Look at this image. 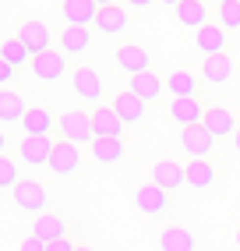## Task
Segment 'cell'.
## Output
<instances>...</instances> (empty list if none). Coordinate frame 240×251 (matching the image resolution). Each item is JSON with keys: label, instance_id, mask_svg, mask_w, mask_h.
<instances>
[{"label": "cell", "instance_id": "cell-1", "mask_svg": "<svg viewBox=\"0 0 240 251\" xmlns=\"http://www.w3.org/2000/svg\"><path fill=\"white\" fill-rule=\"evenodd\" d=\"M67 85H71V96L78 99V103L85 106H102V99H106V81H102V75L96 68H89V64H81V68L71 71V78H67Z\"/></svg>", "mask_w": 240, "mask_h": 251}, {"label": "cell", "instance_id": "cell-2", "mask_svg": "<svg viewBox=\"0 0 240 251\" xmlns=\"http://www.w3.org/2000/svg\"><path fill=\"white\" fill-rule=\"evenodd\" d=\"M32 78L39 81V85H60V81L71 78V57H64L60 50H46V53H39L36 60H32Z\"/></svg>", "mask_w": 240, "mask_h": 251}, {"label": "cell", "instance_id": "cell-3", "mask_svg": "<svg viewBox=\"0 0 240 251\" xmlns=\"http://www.w3.org/2000/svg\"><path fill=\"white\" fill-rule=\"evenodd\" d=\"M53 145L57 142L49 135H22L14 142V156L28 170H39V166H49V159H53Z\"/></svg>", "mask_w": 240, "mask_h": 251}, {"label": "cell", "instance_id": "cell-4", "mask_svg": "<svg viewBox=\"0 0 240 251\" xmlns=\"http://www.w3.org/2000/svg\"><path fill=\"white\" fill-rule=\"evenodd\" d=\"M57 135H60V142H71V145H92V142H96L92 113H85V110H67V113H60Z\"/></svg>", "mask_w": 240, "mask_h": 251}, {"label": "cell", "instance_id": "cell-5", "mask_svg": "<svg viewBox=\"0 0 240 251\" xmlns=\"http://www.w3.org/2000/svg\"><path fill=\"white\" fill-rule=\"evenodd\" d=\"M11 198H14V205H18L22 212H36V216H43L53 195H49V188H46L43 180H36V177H22L18 188L11 191Z\"/></svg>", "mask_w": 240, "mask_h": 251}, {"label": "cell", "instance_id": "cell-6", "mask_svg": "<svg viewBox=\"0 0 240 251\" xmlns=\"http://www.w3.org/2000/svg\"><path fill=\"white\" fill-rule=\"evenodd\" d=\"M180 152L187 159H209L216 152V135L205 124H194V127H180Z\"/></svg>", "mask_w": 240, "mask_h": 251}, {"label": "cell", "instance_id": "cell-7", "mask_svg": "<svg viewBox=\"0 0 240 251\" xmlns=\"http://www.w3.org/2000/svg\"><path fill=\"white\" fill-rule=\"evenodd\" d=\"M152 184H159L163 191H180L187 188V163H177V159H156L152 163Z\"/></svg>", "mask_w": 240, "mask_h": 251}, {"label": "cell", "instance_id": "cell-8", "mask_svg": "<svg viewBox=\"0 0 240 251\" xmlns=\"http://www.w3.org/2000/svg\"><path fill=\"white\" fill-rule=\"evenodd\" d=\"M92 28L99 32V36H106V39H120V36H127V32H131V14L120 7V4H113V7H99Z\"/></svg>", "mask_w": 240, "mask_h": 251}, {"label": "cell", "instance_id": "cell-9", "mask_svg": "<svg viewBox=\"0 0 240 251\" xmlns=\"http://www.w3.org/2000/svg\"><path fill=\"white\" fill-rule=\"evenodd\" d=\"M152 60H156V57H152L145 46H131V43H127V46H117V50H113V64H117L124 75H131V78L152 71Z\"/></svg>", "mask_w": 240, "mask_h": 251}, {"label": "cell", "instance_id": "cell-10", "mask_svg": "<svg viewBox=\"0 0 240 251\" xmlns=\"http://www.w3.org/2000/svg\"><path fill=\"white\" fill-rule=\"evenodd\" d=\"M57 50L64 57H85L92 50V28L89 25H67L60 28V36H57Z\"/></svg>", "mask_w": 240, "mask_h": 251}, {"label": "cell", "instance_id": "cell-11", "mask_svg": "<svg viewBox=\"0 0 240 251\" xmlns=\"http://www.w3.org/2000/svg\"><path fill=\"white\" fill-rule=\"evenodd\" d=\"M233 71H237V64H233V57H230V53H212V57H201V68H198L201 81H205V85H212V89L226 85V81L233 78Z\"/></svg>", "mask_w": 240, "mask_h": 251}, {"label": "cell", "instance_id": "cell-12", "mask_svg": "<svg viewBox=\"0 0 240 251\" xmlns=\"http://www.w3.org/2000/svg\"><path fill=\"white\" fill-rule=\"evenodd\" d=\"M89 159L96 166H120V163H127V138H96L89 145Z\"/></svg>", "mask_w": 240, "mask_h": 251}, {"label": "cell", "instance_id": "cell-13", "mask_svg": "<svg viewBox=\"0 0 240 251\" xmlns=\"http://www.w3.org/2000/svg\"><path fill=\"white\" fill-rule=\"evenodd\" d=\"M134 205H138L145 216H163L169 205H173V198H169V191H163L159 184H142L138 191H134Z\"/></svg>", "mask_w": 240, "mask_h": 251}, {"label": "cell", "instance_id": "cell-14", "mask_svg": "<svg viewBox=\"0 0 240 251\" xmlns=\"http://www.w3.org/2000/svg\"><path fill=\"white\" fill-rule=\"evenodd\" d=\"M226 43H230V32L222 28L219 22H209L205 28L194 32V50L201 57H212V53H226Z\"/></svg>", "mask_w": 240, "mask_h": 251}, {"label": "cell", "instance_id": "cell-15", "mask_svg": "<svg viewBox=\"0 0 240 251\" xmlns=\"http://www.w3.org/2000/svg\"><path fill=\"white\" fill-rule=\"evenodd\" d=\"M113 110L124 117V124H127V127H134V124H142V121H145L148 103H145L142 96H134L131 89H120V92L113 96Z\"/></svg>", "mask_w": 240, "mask_h": 251}, {"label": "cell", "instance_id": "cell-16", "mask_svg": "<svg viewBox=\"0 0 240 251\" xmlns=\"http://www.w3.org/2000/svg\"><path fill=\"white\" fill-rule=\"evenodd\" d=\"M124 117H120L113 106H96L92 110V131L96 138H124Z\"/></svg>", "mask_w": 240, "mask_h": 251}, {"label": "cell", "instance_id": "cell-17", "mask_svg": "<svg viewBox=\"0 0 240 251\" xmlns=\"http://www.w3.org/2000/svg\"><path fill=\"white\" fill-rule=\"evenodd\" d=\"M205 113H209V110L201 106L198 96H194V99H169V121L180 124V127H194V124H201Z\"/></svg>", "mask_w": 240, "mask_h": 251}, {"label": "cell", "instance_id": "cell-18", "mask_svg": "<svg viewBox=\"0 0 240 251\" xmlns=\"http://www.w3.org/2000/svg\"><path fill=\"white\" fill-rule=\"evenodd\" d=\"M96 14H99V4L96 0H60V18L64 25H96Z\"/></svg>", "mask_w": 240, "mask_h": 251}, {"label": "cell", "instance_id": "cell-19", "mask_svg": "<svg viewBox=\"0 0 240 251\" xmlns=\"http://www.w3.org/2000/svg\"><path fill=\"white\" fill-rule=\"evenodd\" d=\"M127 89H131L134 96H142L145 103L152 106V103H159V99L166 96V78H159L156 71H145V75H134V78L127 81Z\"/></svg>", "mask_w": 240, "mask_h": 251}, {"label": "cell", "instance_id": "cell-20", "mask_svg": "<svg viewBox=\"0 0 240 251\" xmlns=\"http://www.w3.org/2000/svg\"><path fill=\"white\" fill-rule=\"evenodd\" d=\"M18 39L39 57V53H46V50H53V28H49L46 22H25L22 32H18Z\"/></svg>", "mask_w": 240, "mask_h": 251}, {"label": "cell", "instance_id": "cell-21", "mask_svg": "<svg viewBox=\"0 0 240 251\" xmlns=\"http://www.w3.org/2000/svg\"><path fill=\"white\" fill-rule=\"evenodd\" d=\"M205 127L212 131L216 138H233L237 131H240V121H237V113L226 110V106H209V113H205Z\"/></svg>", "mask_w": 240, "mask_h": 251}, {"label": "cell", "instance_id": "cell-22", "mask_svg": "<svg viewBox=\"0 0 240 251\" xmlns=\"http://www.w3.org/2000/svg\"><path fill=\"white\" fill-rule=\"evenodd\" d=\"M81 166V145H71V142H57L53 145V159H49V170L57 177H71Z\"/></svg>", "mask_w": 240, "mask_h": 251}, {"label": "cell", "instance_id": "cell-23", "mask_svg": "<svg viewBox=\"0 0 240 251\" xmlns=\"http://www.w3.org/2000/svg\"><path fill=\"white\" fill-rule=\"evenodd\" d=\"M166 92L169 99H194L198 96V75L187 68H173L166 75Z\"/></svg>", "mask_w": 240, "mask_h": 251}, {"label": "cell", "instance_id": "cell-24", "mask_svg": "<svg viewBox=\"0 0 240 251\" xmlns=\"http://www.w3.org/2000/svg\"><path fill=\"white\" fill-rule=\"evenodd\" d=\"M60 117H53L49 106H28L25 121H22V135H53Z\"/></svg>", "mask_w": 240, "mask_h": 251}, {"label": "cell", "instance_id": "cell-25", "mask_svg": "<svg viewBox=\"0 0 240 251\" xmlns=\"http://www.w3.org/2000/svg\"><path fill=\"white\" fill-rule=\"evenodd\" d=\"M28 113V103L14 89H0V124H22Z\"/></svg>", "mask_w": 240, "mask_h": 251}, {"label": "cell", "instance_id": "cell-26", "mask_svg": "<svg viewBox=\"0 0 240 251\" xmlns=\"http://www.w3.org/2000/svg\"><path fill=\"white\" fill-rule=\"evenodd\" d=\"M187 188L212 191L216 188V166L209 159H187Z\"/></svg>", "mask_w": 240, "mask_h": 251}, {"label": "cell", "instance_id": "cell-27", "mask_svg": "<svg viewBox=\"0 0 240 251\" xmlns=\"http://www.w3.org/2000/svg\"><path fill=\"white\" fill-rule=\"evenodd\" d=\"M32 237L53 244V241L67 237V223L60 220V216H53V212H43V216H36V223H32Z\"/></svg>", "mask_w": 240, "mask_h": 251}, {"label": "cell", "instance_id": "cell-28", "mask_svg": "<svg viewBox=\"0 0 240 251\" xmlns=\"http://www.w3.org/2000/svg\"><path fill=\"white\" fill-rule=\"evenodd\" d=\"M159 248L163 251H198V241L187 226H166L159 233Z\"/></svg>", "mask_w": 240, "mask_h": 251}, {"label": "cell", "instance_id": "cell-29", "mask_svg": "<svg viewBox=\"0 0 240 251\" xmlns=\"http://www.w3.org/2000/svg\"><path fill=\"white\" fill-rule=\"evenodd\" d=\"M177 22L184 25V28H205L209 25V4L205 0H184V4L177 7Z\"/></svg>", "mask_w": 240, "mask_h": 251}, {"label": "cell", "instance_id": "cell-30", "mask_svg": "<svg viewBox=\"0 0 240 251\" xmlns=\"http://www.w3.org/2000/svg\"><path fill=\"white\" fill-rule=\"evenodd\" d=\"M0 57H4L7 64H14V68H32V60H36V53H32L18 36H7L4 43H0Z\"/></svg>", "mask_w": 240, "mask_h": 251}, {"label": "cell", "instance_id": "cell-31", "mask_svg": "<svg viewBox=\"0 0 240 251\" xmlns=\"http://www.w3.org/2000/svg\"><path fill=\"white\" fill-rule=\"evenodd\" d=\"M18 156H14V152H4V156H0V191H14V188H18V180H22V170H18Z\"/></svg>", "mask_w": 240, "mask_h": 251}, {"label": "cell", "instance_id": "cell-32", "mask_svg": "<svg viewBox=\"0 0 240 251\" xmlns=\"http://www.w3.org/2000/svg\"><path fill=\"white\" fill-rule=\"evenodd\" d=\"M216 18L226 32L240 28V0H222V4H216Z\"/></svg>", "mask_w": 240, "mask_h": 251}, {"label": "cell", "instance_id": "cell-33", "mask_svg": "<svg viewBox=\"0 0 240 251\" xmlns=\"http://www.w3.org/2000/svg\"><path fill=\"white\" fill-rule=\"evenodd\" d=\"M14 75H18V68H14V64H7L4 57H0V85H4V89H11Z\"/></svg>", "mask_w": 240, "mask_h": 251}, {"label": "cell", "instance_id": "cell-34", "mask_svg": "<svg viewBox=\"0 0 240 251\" xmlns=\"http://www.w3.org/2000/svg\"><path fill=\"white\" fill-rule=\"evenodd\" d=\"M46 251H78V244H74L71 237H60V241H53V244H46Z\"/></svg>", "mask_w": 240, "mask_h": 251}, {"label": "cell", "instance_id": "cell-35", "mask_svg": "<svg viewBox=\"0 0 240 251\" xmlns=\"http://www.w3.org/2000/svg\"><path fill=\"white\" fill-rule=\"evenodd\" d=\"M18 251H46V241H39V237H25V241L18 244Z\"/></svg>", "mask_w": 240, "mask_h": 251}, {"label": "cell", "instance_id": "cell-36", "mask_svg": "<svg viewBox=\"0 0 240 251\" xmlns=\"http://www.w3.org/2000/svg\"><path fill=\"white\" fill-rule=\"evenodd\" d=\"M127 4H131L134 11H148L152 4H159V0H127Z\"/></svg>", "mask_w": 240, "mask_h": 251}, {"label": "cell", "instance_id": "cell-37", "mask_svg": "<svg viewBox=\"0 0 240 251\" xmlns=\"http://www.w3.org/2000/svg\"><path fill=\"white\" fill-rule=\"evenodd\" d=\"M233 152L240 156V131H237V135H233Z\"/></svg>", "mask_w": 240, "mask_h": 251}, {"label": "cell", "instance_id": "cell-38", "mask_svg": "<svg viewBox=\"0 0 240 251\" xmlns=\"http://www.w3.org/2000/svg\"><path fill=\"white\" fill-rule=\"evenodd\" d=\"M159 4H166V7H180L184 0H159Z\"/></svg>", "mask_w": 240, "mask_h": 251}, {"label": "cell", "instance_id": "cell-39", "mask_svg": "<svg viewBox=\"0 0 240 251\" xmlns=\"http://www.w3.org/2000/svg\"><path fill=\"white\" fill-rule=\"evenodd\" d=\"M96 4H99V7H113V4H117V0H96Z\"/></svg>", "mask_w": 240, "mask_h": 251}, {"label": "cell", "instance_id": "cell-40", "mask_svg": "<svg viewBox=\"0 0 240 251\" xmlns=\"http://www.w3.org/2000/svg\"><path fill=\"white\" fill-rule=\"evenodd\" d=\"M237 220H240V198H237Z\"/></svg>", "mask_w": 240, "mask_h": 251}, {"label": "cell", "instance_id": "cell-41", "mask_svg": "<svg viewBox=\"0 0 240 251\" xmlns=\"http://www.w3.org/2000/svg\"><path fill=\"white\" fill-rule=\"evenodd\" d=\"M237 248H240V226H237Z\"/></svg>", "mask_w": 240, "mask_h": 251}, {"label": "cell", "instance_id": "cell-42", "mask_svg": "<svg viewBox=\"0 0 240 251\" xmlns=\"http://www.w3.org/2000/svg\"><path fill=\"white\" fill-rule=\"evenodd\" d=\"M78 251H92V248H78Z\"/></svg>", "mask_w": 240, "mask_h": 251}, {"label": "cell", "instance_id": "cell-43", "mask_svg": "<svg viewBox=\"0 0 240 251\" xmlns=\"http://www.w3.org/2000/svg\"><path fill=\"white\" fill-rule=\"evenodd\" d=\"M219 4H222V0H219Z\"/></svg>", "mask_w": 240, "mask_h": 251}]
</instances>
